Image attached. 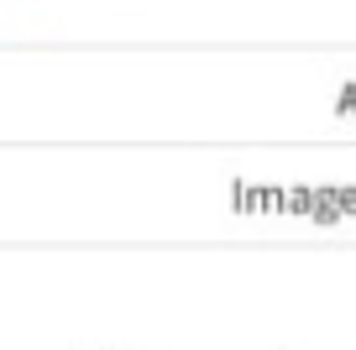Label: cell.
Segmentation results:
<instances>
[]
</instances>
